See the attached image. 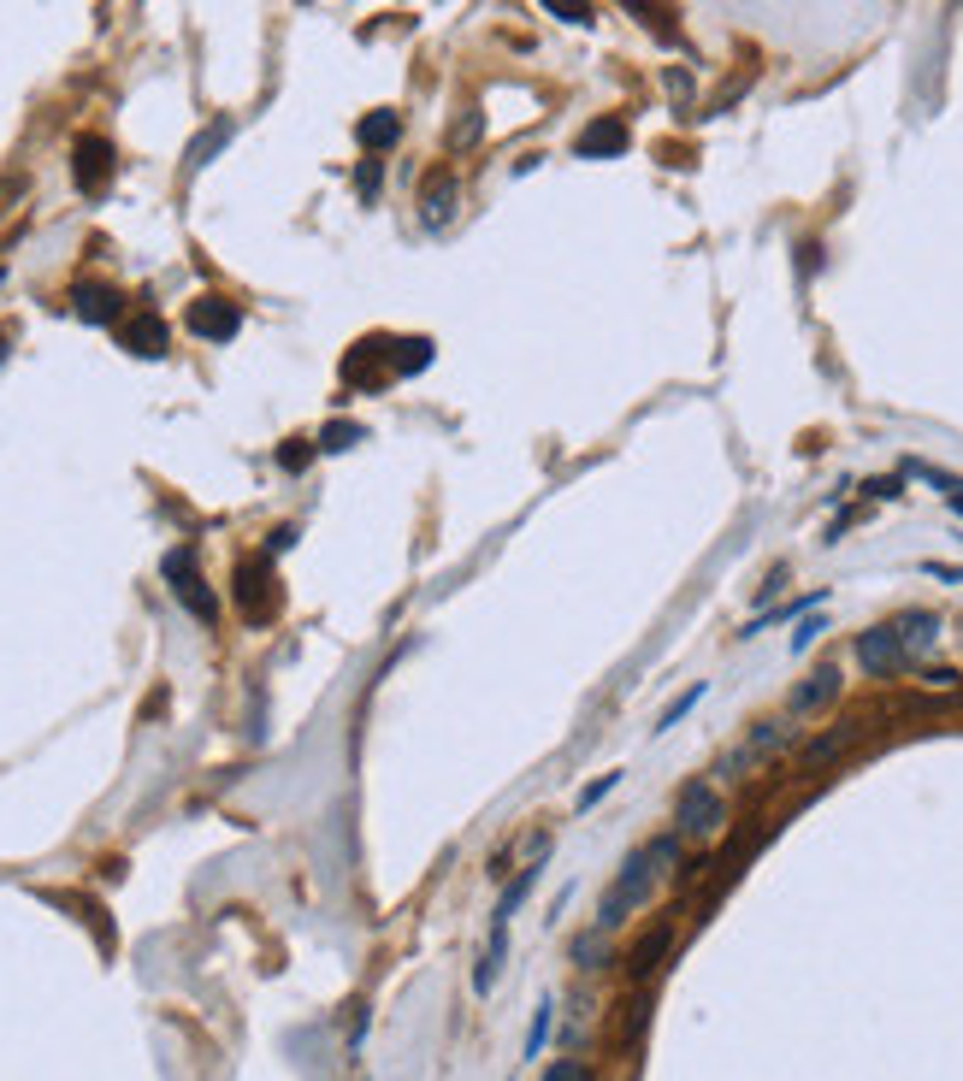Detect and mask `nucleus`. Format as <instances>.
<instances>
[{"instance_id": "obj_31", "label": "nucleus", "mask_w": 963, "mask_h": 1081, "mask_svg": "<svg viewBox=\"0 0 963 1081\" xmlns=\"http://www.w3.org/2000/svg\"><path fill=\"white\" fill-rule=\"evenodd\" d=\"M367 1023H373V1016H367V1005H355V1016H350V1052H355L361 1040H367Z\"/></svg>"}, {"instance_id": "obj_5", "label": "nucleus", "mask_w": 963, "mask_h": 1081, "mask_svg": "<svg viewBox=\"0 0 963 1081\" xmlns=\"http://www.w3.org/2000/svg\"><path fill=\"white\" fill-rule=\"evenodd\" d=\"M113 171H119V148L107 136H77L71 143V178L84 196H101L113 183Z\"/></svg>"}, {"instance_id": "obj_17", "label": "nucleus", "mask_w": 963, "mask_h": 1081, "mask_svg": "<svg viewBox=\"0 0 963 1081\" xmlns=\"http://www.w3.org/2000/svg\"><path fill=\"white\" fill-rule=\"evenodd\" d=\"M231 131H236V124H231V119H213V124H208V131H201V136H196V143H189V154H184V166H189V171H201V166H208V160H213V154H219V148H225V143H231Z\"/></svg>"}, {"instance_id": "obj_32", "label": "nucleus", "mask_w": 963, "mask_h": 1081, "mask_svg": "<svg viewBox=\"0 0 963 1081\" xmlns=\"http://www.w3.org/2000/svg\"><path fill=\"white\" fill-rule=\"evenodd\" d=\"M870 497H881V503H893V497H905V479H875Z\"/></svg>"}, {"instance_id": "obj_16", "label": "nucleus", "mask_w": 963, "mask_h": 1081, "mask_svg": "<svg viewBox=\"0 0 963 1081\" xmlns=\"http://www.w3.org/2000/svg\"><path fill=\"white\" fill-rule=\"evenodd\" d=\"M432 337H390V372L397 379H414V372L432 367Z\"/></svg>"}, {"instance_id": "obj_1", "label": "nucleus", "mask_w": 963, "mask_h": 1081, "mask_svg": "<svg viewBox=\"0 0 963 1081\" xmlns=\"http://www.w3.org/2000/svg\"><path fill=\"white\" fill-rule=\"evenodd\" d=\"M656 857L651 851H633L621 863V874H615V887L604 892V904H597V934H615L633 911H644V899H651V887H656Z\"/></svg>"}, {"instance_id": "obj_2", "label": "nucleus", "mask_w": 963, "mask_h": 1081, "mask_svg": "<svg viewBox=\"0 0 963 1081\" xmlns=\"http://www.w3.org/2000/svg\"><path fill=\"white\" fill-rule=\"evenodd\" d=\"M160 573H166L171 598H178V603H184L196 621H213V615H219V598L208 591V579L196 573V550H189V544H178V550H166Z\"/></svg>"}, {"instance_id": "obj_4", "label": "nucleus", "mask_w": 963, "mask_h": 1081, "mask_svg": "<svg viewBox=\"0 0 963 1081\" xmlns=\"http://www.w3.org/2000/svg\"><path fill=\"white\" fill-rule=\"evenodd\" d=\"M231 591H236V609H243L248 621H273V609H278V579H273V561H266V556L236 561Z\"/></svg>"}, {"instance_id": "obj_12", "label": "nucleus", "mask_w": 963, "mask_h": 1081, "mask_svg": "<svg viewBox=\"0 0 963 1081\" xmlns=\"http://www.w3.org/2000/svg\"><path fill=\"white\" fill-rule=\"evenodd\" d=\"M840 686H845V680H840V668L828 662V668H816L804 686H793V698H786V710H793V715H822L828 703L840 698Z\"/></svg>"}, {"instance_id": "obj_9", "label": "nucleus", "mask_w": 963, "mask_h": 1081, "mask_svg": "<svg viewBox=\"0 0 963 1081\" xmlns=\"http://www.w3.org/2000/svg\"><path fill=\"white\" fill-rule=\"evenodd\" d=\"M71 313L84 325H113L119 313H124V296L113 285H101V278H84V285L71 290Z\"/></svg>"}, {"instance_id": "obj_10", "label": "nucleus", "mask_w": 963, "mask_h": 1081, "mask_svg": "<svg viewBox=\"0 0 963 1081\" xmlns=\"http://www.w3.org/2000/svg\"><path fill=\"white\" fill-rule=\"evenodd\" d=\"M455 208H462V183H455V171H432V178L420 183V219L432 231H444Z\"/></svg>"}, {"instance_id": "obj_27", "label": "nucleus", "mask_w": 963, "mask_h": 1081, "mask_svg": "<svg viewBox=\"0 0 963 1081\" xmlns=\"http://www.w3.org/2000/svg\"><path fill=\"white\" fill-rule=\"evenodd\" d=\"M550 19H562V24H591L597 19V7H562V0H550Z\"/></svg>"}, {"instance_id": "obj_21", "label": "nucleus", "mask_w": 963, "mask_h": 1081, "mask_svg": "<svg viewBox=\"0 0 963 1081\" xmlns=\"http://www.w3.org/2000/svg\"><path fill=\"white\" fill-rule=\"evenodd\" d=\"M704 692H709V686H704V680H691V686H686V692H680V698H674V703H668V710H662V715H656V733H668V727H680V721H686V715H691V710H698V703H704Z\"/></svg>"}, {"instance_id": "obj_24", "label": "nucleus", "mask_w": 963, "mask_h": 1081, "mask_svg": "<svg viewBox=\"0 0 963 1081\" xmlns=\"http://www.w3.org/2000/svg\"><path fill=\"white\" fill-rule=\"evenodd\" d=\"M621 787V774H597L591 787H579V798H574V810H591V804H604V798Z\"/></svg>"}, {"instance_id": "obj_18", "label": "nucleus", "mask_w": 963, "mask_h": 1081, "mask_svg": "<svg viewBox=\"0 0 963 1081\" xmlns=\"http://www.w3.org/2000/svg\"><path fill=\"white\" fill-rule=\"evenodd\" d=\"M313 444H320L325 456H343V449L367 444V426H355V420H325V426H320V437H313Z\"/></svg>"}, {"instance_id": "obj_35", "label": "nucleus", "mask_w": 963, "mask_h": 1081, "mask_svg": "<svg viewBox=\"0 0 963 1081\" xmlns=\"http://www.w3.org/2000/svg\"><path fill=\"white\" fill-rule=\"evenodd\" d=\"M0 360H7V337H0Z\"/></svg>"}, {"instance_id": "obj_33", "label": "nucleus", "mask_w": 963, "mask_h": 1081, "mask_svg": "<svg viewBox=\"0 0 963 1081\" xmlns=\"http://www.w3.org/2000/svg\"><path fill=\"white\" fill-rule=\"evenodd\" d=\"M290 544H296V526H278L273 538H266V556H284V550H290Z\"/></svg>"}, {"instance_id": "obj_15", "label": "nucleus", "mask_w": 963, "mask_h": 1081, "mask_svg": "<svg viewBox=\"0 0 963 1081\" xmlns=\"http://www.w3.org/2000/svg\"><path fill=\"white\" fill-rule=\"evenodd\" d=\"M893 633H898V645L905 650H928L940 638V615L934 609H905V615L893 621Z\"/></svg>"}, {"instance_id": "obj_8", "label": "nucleus", "mask_w": 963, "mask_h": 1081, "mask_svg": "<svg viewBox=\"0 0 963 1081\" xmlns=\"http://www.w3.org/2000/svg\"><path fill=\"white\" fill-rule=\"evenodd\" d=\"M119 349H131L136 360H160L171 349V332L160 313H131V320L119 325Z\"/></svg>"}, {"instance_id": "obj_14", "label": "nucleus", "mask_w": 963, "mask_h": 1081, "mask_svg": "<svg viewBox=\"0 0 963 1081\" xmlns=\"http://www.w3.org/2000/svg\"><path fill=\"white\" fill-rule=\"evenodd\" d=\"M502 963H509V922H491V939H485L479 969H473V993H491Z\"/></svg>"}, {"instance_id": "obj_7", "label": "nucleus", "mask_w": 963, "mask_h": 1081, "mask_svg": "<svg viewBox=\"0 0 963 1081\" xmlns=\"http://www.w3.org/2000/svg\"><path fill=\"white\" fill-rule=\"evenodd\" d=\"M627 148H633V131H627V119H615V113L591 119L586 131H579V143H574L579 160H621Z\"/></svg>"}, {"instance_id": "obj_20", "label": "nucleus", "mask_w": 963, "mask_h": 1081, "mask_svg": "<svg viewBox=\"0 0 963 1081\" xmlns=\"http://www.w3.org/2000/svg\"><path fill=\"white\" fill-rule=\"evenodd\" d=\"M668 946H674V928L662 922V928H651V939H639V946H633V976H639V981L651 976V969L662 963V951H668Z\"/></svg>"}, {"instance_id": "obj_28", "label": "nucleus", "mask_w": 963, "mask_h": 1081, "mask_svg": "<svg viewBox=\"0 0 963 1081\" xmlns=\"http://www.w3.org/2000/svg\"><path fill=\"white\" fill-rule=\"evenodd\" d=\"M816 638H822V621H816V615H810V621H798V633H793V656H804V650L816 645Z\"/></svg>"}, {"instance_id": "obj_11", "label": "nucleus", "mask_w": 963, "mask_h": 1081, "mask_svg": "<svg viewBox=\"0 0 963 1081\" xmlns=\"http://www.w3.org/2000/svg\"><path fill=\"white\" fill-rule=\"evenodd\" d=\"M857 662L870 668V673H898V668L910 662V650L898 645V633H893V626H870V633L857 638Z\"/></svg>"}, {"instance_id": "obj_3", "label": "nucleus", "mask_w": 963, "mask_h": 1081, "mask_svg": "<svg viewBox=\"0 0 963 1081\" xmlns=\"http://www.w3.org/2000/svg\"><path fill=\"white\" fill-rule=\"evenodd\" d=\"M721 822H728L721 792L709 787V780H691V787L680 792V804H674V834L680 839H709V834H721Z\"/></svg>"}, {"instance_id": "obj_23", "label": "nucleus", "mask_w": 963, "mask_h": 1081, "mask_svg": "<svg viewBox=\"0 0 963 1081\" xmlns=\"http://www.w3.org/2000/svg\"><path fill=\"white\" fill-rule=\"evenodd\" d=\"M313 449H320L313 437H284V444H278V467H284V473H302V467L313 461Z\"/></svg>"}, {"instance_id": "obj_25", "label": "nucleus", "mask_w": 963, "mask_h": 1081, "mask_svg": "<svg viewBox=\"0 0 963 1081\" xmlns=\"http://www.w3.org/2000/svg\"><path fill=\"white\" fill-rule=\"evenodd\" d=\"M544 1081H597V1076H591V1063H579V1058H556L544 1070Z\"/></svg>"}, {"instance_id": "obj_34", "label": "nucleus", "mask_w": 963, "mask_h": 1081, "mask_svg": "<svg viewBox=\"0 0 963 1081\" xmlns=\"http://www.w3.org/2000/svg\"><path fill=\"white\" fill-rule=\"evenodd\" d=\"M945 503H952V509H958V514H963V491H952V497H945Z\"/></svg>"}, {"instance_id": "obj_26", "label": "nucleus", "mask_w": 963, "mask_h": 1081, "mask_svg": "<svg viewBox=\"0 0 963 1081\" xmlns=\"http://www.w3.org/2000/svg\"><path fill=\"white\" fill-rule=\"evenodd\" d=\"M574 963H579V969H597V963H604V939H597V928L574 939Z\"/></svg>"}, {"instance_id": "obj_13", "label": "nucleus", "mask_w": 963, "mask_h": 1081, "mask_svg": "<svg viewBox=\"0 0 963 1081\" xmlns=\"http://www.w3.org/2000/svg\"><path fill=\"white\" fill-rule=\"evenodd\" d=\"M355 136H361V148L367 154H385V148H397L402 143V113H390V107H378V113H367L355 124Z\"/></svg>"}, {"instance_id": "obj_6", "label": "nucleus", "mask_w": 963, "mask_h": 1081, "mask_svg": "<svg viewBox=\"0 0 963 1081\" xmlns=\"http://www.w3.org/2000/svg\"><path fill=\"white\" fill-rule=\"evenodd\" d=\"M184 325H189V332H196L201 343H231L236 332H243V308H236L231 302V296H196V302H189V313H184Z\"/></svg>"}, {"instance_id": "obj_19", "label": "nucleus", "mask_w": 963, "mask_h": 1081, "mask_svg": "<svg viewBox=\"0 0 963 1081\" xmlns=\"http://www.w3.org/2000/svg\"><path fill=\"white\" fill-rule=\"evenodd\" d=\"M539 869H544V863H527V869H514V881H509V892L497 899V916H491V922H509V916L520 911V904H527V892L539 887Z\"/></svg>"}, {"instance_id": "obj_30", "label": "nucleus", "mask_w": 963, "mask_h": 1081, "mask_svg": "<svg viewBox=\"0 0 963 1081\" xmlns=\"http://www.w3.org/2000/svg\"><path fill=\"white\" fill-rule=\"evenodd\" d=\"M479 131H485V119H479V113H467V119H462V131H455V148L479 143Z\"/></svg>"}, {"instance_id": "obj_29", "label": "nucleus", "mask_w": 963, "mask_h": 1081, "mask_svg": "<svg viewBox=\"0 0 963 1081\" xmlns=\"http://www.w3.org/2000/svg\"><path fill=\"white\" fill-rule=\"evenodd\" d=\"M355 190L361 196H378V160H361L355 166Z\"/></svg>"}, {"instance_id": "obj_22", "label": "nucleus", "mask_w": 963, "mask_h": 1081, "mask_svg": "<svg viewBox=\"0 0 963 1081\" xmlns=\"http://www.w3.org/2000/svg\"><path fill=\"white\" fill-rule=\"evenodd\" d=\"M550 1028H556V999H539V1011H532V1028H527V1058H539L544 1052V1040H550Z\"/></svg>"}]
</instances>
